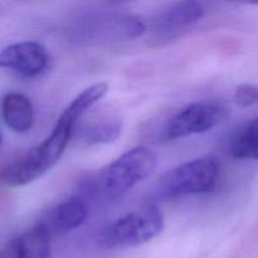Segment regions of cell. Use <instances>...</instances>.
<instances>
[{"label": "cell", "mask_w": 258, "mask_h": 258, "mask_svg": "<svg viewBox=\"0 0 258 258\" xmlns=\"http://www.w3.org/2000/svg\"><path fill=\"white\" fill-rule=\"evenodd\" d=\"M156 165L155 154L145 146H138L92 174L86 181V190L95 198L112 201L148 179Z\"/></svg>", "instance_id": "cell-1"}, {"label": "cell", "mask_w": 258, "mask_h": 258, "mask_svg": "<svg viewBox=\"0 0 258 258\" xmlns=\"http://www.w3.org/2000/svg\"><path fill=\"white\" fill-rule=\"evenodd\" d=\"M0 145H2V134H0Z\"/></svg>", "instance_id": "cell-16"}, {"label": "cell", "mask_w": 258, "mask_h": 258, "mask_svg": "<svg viewBox=\"0 0 258 258\" xmlns=\"http://www.w3.org/2000/svg\"><path fill=\"white\" fill-rule=\"evenodd\" d=\"M122 121L115 117H101L82 128L81 138L90 145L111 144L120 136Z\"/></svg>", "instance_id": "cell-13"}, {"label": "cell", "mask_w": 258, "mask_h": 258, "mask_svg": "<svg viewBox=\"0 0 258 258\" xmlns=\"http://www.w3.org/2000/svg\"><path fill=\"white\" fill-rule=\"evenodd\" d=\"M48 62L47 48L34 40L13 43L0 50V68L23 78L39 76L47 68Z\"/></svg>", "instance_id": "cell-6"}, {"label": "cell", "mask_w": 258, "mask_h": 258, "mask_svg": "<svg viewBox=\"0 0 258 258\" xmlns=\"http://www.w3.org/2000/svg\"><path fill=\"white\" fill-rule=\"evenodd\" d=\"M108 91V86L106 83H95L86 90H83L67 107L64 108L63 113L72 118L73 121L78 122L87 111L91 110L93 105L102 100Z\"/></svg>", "instance_id": "cell-14"}, {"label": "cell", "mask_w": 258, "mask_h": 258, "mask_svg": "<svg viewBox=\"0 0 258 258\" xmlns=\"http://www.w3.org/2000/svg\"><path fill=\"white\" fill-rule=\"evenodd\" d=\"M234 101L241 107H251L258 105V86L239 85L234 91Z\"/></svg>", "instance_id": "cell-15"}, {"label": "cell", "mask_w": 258, "mask_h": 258, "mask_svg": "<svg viewBox=\"0 0 258 258\" xmlns=\"http://www.w3.org/2000/svg\"><path fill=\"white\" fill-rule=\"evenodd\" d=\"M87 214L88 209L85 202L77 197H72L44 212L33 228L52 238L82 226Z\"/></svg>", "instance_id": "cell-7"}, {"label": "cell", "mask_w": 258, "mask_h": 258, "mask_svg": "<svg viewBox=\"0 0 258 258\" xmlns=\"http://www.w3.org/2000/svg\"><path fill=\"white\" fill-rule=\"evenodd\" d=\"M219 178V165L213 158L186 161L169 170L159 180L156 194L161 199L207 194L214 190Z\"/></svg>", "instance_id": "cell-5"}, {"label": "cell", "mask_w": 258, "mask_h": 258, "mask_svg": "<svg viewBox=\"0 0 258 258\" xmlns=\"http://www.w3.org/2000/svg\"><path fill=\"white\" fill-rule=\"evenodd\" d=\"M229 155L238 160H258V117L246 123L233 136Z\"/></svg>", "instance_id": "cell-12"}, {"label": "cell", "mask_w": 258, "mask_h": 258, "mask_svg": "<svg viewBox=\"0 0 258 258\" xmlns=\"http://www.w3.org/2000/svg\"><path fill=\"white\" fill-rule=\"evenodd\" d=\"M72 118L60 113L52 133L25 155L3 170L2 181L9 186H23L40 178L59 161L75 131Z\"/></svg>", "instance_id": "cell-2"}, {"label": "cell", "mask_w": 258, "mask_h": 258, "mask_svg": "<svg viewBox=\"0 0 258 258\" xmlns=\"http://www.w3.org/2000/svg\"><path fill=\"white\" fill-rule=\"evenodd\" d=\"M231 108L223 100H206L188 103L174 111L156 130V140L174 141L207 133L229 116Z\"/></svg>", "instance_id": "cell-4"}, {"label": "cell", "mask_w": 258, "mask_h": 258, "mask_svg": "<svg viewBox=\"0 0 258 258\" xmlns=\"http://www.w3.org/2000/svg\"><path fill=\"white\" fill-rule=\"evenodd\" d=\"M164 217L154 204L130 212L98 231L96 242L103 248H128L145 244L163 232Z\"/></svg>", "instance_id": "cell-3"}, {"label": "cell", "mask_w": 258, "mask_h": 258, "mask_svg": "<svg viewBox=\"0 0 258 258\" xmlns=\"http://www.w3.org/2000/svg\"><path fill=\"white\" fill-rule=\"evenodd\" d=\"M2 115L8 127L18 134L28 133L34 122L32 101L19 92H9L3 97Z\"/></svg>", "instance_id": "cell-11"}, {"label": "cell", "mask_w": 258, "mask_h": 258, "mask_svg": "<svg viewBox=\"0 0 258 258\" xmlns=\"http://www.w3.org/2000/svg\"><path fill=\"white\" fill-rule=\"evenodd\" d=\"M146 30L145 23L134 15H112L90 20L83 28L86 39L97 42L128 40L143 35Z\"/></svg>", "instance_id": "cell-8"}, {"label": "cell", "mask_w": 258, "mask_h": 258, "mask_svg": "<svg viewBox=\"0 0 258 258\" xmlns=\"http://www.w3.org/2000/svg\"><path fill=\"white\" fill-rule=\"evenodd\" d=\"M203 5L197 2L171 4L159 13L153 22V32L159 37H169L197 24L204 17Z\"/></svg>", "instance_id": "cell-9"}, {"label": "cell", "mask_w": 258, "mask_h": 258, "mask_svg": "<svg viewBox=\"0 0 258 258\" xmlns=\"http://www.w3.org/2000/svg\"><path fill=\"white\" fill-rule=\"evenodd\" d=\"M0 258H50V238L33 228L8 242Z\"/></svg>", "instance_id": "cell-10"}]
</instances>
